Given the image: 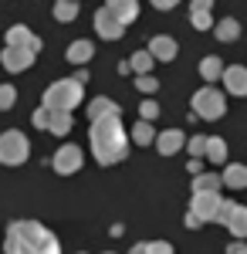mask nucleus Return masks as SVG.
<instances>
[{
	"instance_id": "nucleus-1",
	"label": "nucleus",
	"mask_w": 247,
	"mask_h": 254,
	"mask_svg": "<svg viewBox=\"0 0 247 254\" xmlns=\"http://www.w3.org/2000/svg\"><path fill=\"white\" fill-rule=\"evenodd\" d=\"M3 254H61V244L38 220H14L3 237Z\"/></svg>"
},
{
	"instance_id": "nucleus-2",
	"label": "nucleus",
	"mask_w": 247,
	"mask_h": 254,
	"mask_svg": "<svg viewBox=\"0 0 247 254\" xmlns=\"http://www.w3.org/2000/svg\"><path fill=\"white\" fill-rule=\"evenodd\" d=\"M88 142H92V153L102 166H112V163H122L129 156V139H125V129L119 116H102L92 119V132H88Z\"/></svg>"
},
{
	"instance_id": "nucleus-3",
	"label": "nucleus",
	"mask_w": 247,
	"mask_h": 254,
	"mask_svg": "<svg viewBox=\"0 0 247 254\" xmlns=\"http://www.w3.org/2000/svg\"><path fill=\"white\" fill-rule=\"evenodd\" d=\"M81 95H85V85L75 78H61L55 85H48L44 92V109L48 112H71L81 105Z\"/></svg>"
},
{
	"instance_id": "nucleus-4",
	"label": "nucleus",
	"mask_w": 247,
	"mask_h": 254,
	"mask_svg": "<svg viewBox=\"0 0 247 254\" xmlns=\"http://www.w3.org/2000/svg\"><path fill=\"white\" fill-rule=\"evenodd\" d=\"M224 112H227V98H224V92H217L213 85L200 88L193 95V116L200 119V122H217Z\"/></svg>"
},
{
	"instance_id": "nucleus-5",
	"label": "nucleus",
	"mask_w": 247,
	"mask_h": 254,
	"mask_svg": "<svg viewBox=\"0 0 247 254\" xmlns=\"http://www.w3.org/2000/svg\"><path fill=\"white\" fill-rule=\"evenodd\" d=\"M27 156H31V142L20 129L0 132V163L3 166H20V163H27Z\"/></svg>"
},
{
	"instance_id": "nucleus-6",
	"label": "nucleus",
	"mask_w": 247,
	"mask_h": 254,
	"mask_svg": "<svg viewBox=\"0 0 247 254\" xmlns=\"http://www.w3.org/2000/svg\"><path fill=\"white\" fill-rule=\"evenodd\" d=\"M217 224H224V227H227V231L237 237V241H244V237H247V207L234 203V200H224Z\"/></svg>"
},
{
	"instance_id": "nucleus-7",
	"label": "nucleus",
	"mask_w": 247,
	"mask_h": 254,
	"mask_svg": "<svg viewBox=\"0 0 247 254\" xmlns=\"http://www.w3.org/2000/svg\"><path fill=\"white\" fill-rule=\"evenodd\" d=\"M81 163H85V153H81V146H75V142H68V146H61L55 153V159H51V166H55V173L61 176H71L81 170Z\"/></svg>"
},
{
	"instance_id": "nucleus-8",
	"label": "nucleus",
	"mask_w": 247,
	"mask_h": 254,
	"mask_svg": "<svg viewBox=\"0 0 247 254\" xmlns=\"http://www.w3.org/2000/svg\"><path fill=\"white\" fill-rule=\"evenodd\" d=\"M220 207H224V196L220 193H193V200H190V214H196L203 224L217 220Z\"/></svg>"
},
{
	"instance_id": "nucleus-9",
	"label": "nucleus",
	"mask_w": 247,
	"mask_h": 254,
	"mask_svg": "<svg viewBox=\"0 0 247 254\" xmlns=\"http://www.w3.org/2000/svg\"><path fill=\"white\" fill-rule=\"evenodd\" d=\"M95 31H98V38H105V41H119L122 31H125V24L115 17L109 7H98L95 10Z\"/></svg>"
},
{
	"instance_id": "nucleus-10",
	"label": "nucleus",
	"mask_w": 247,
	"mask_h": 254,
	"mask_svg": "<svg viewBox=\"0 0 247 254\" xmlns=\"http://www.w3.org/2000/svg\"><path fill=\"white\" fill-rule=\"evenodd\" d=\"M7 48H27V51H41V38L27 27V24H14L10 31H7Z\"/></svg>"
},
{
	"instance_id": "nucleus-11",
	"label": "nucleus",
	"mask_w": 247,
	"mask_h": 254,
	"mask_svg": "<svg viewBox=\"0 0 247 254\" xmlns=\"http://www.w3.org/2000/svg\"><path fill=\"white\" fill-rule=\"evenodd\" d=\"M34 51H27V48H3V55H0V64L7 68V71H24V68H31L34 64Z\"/></svg>"
},
{
	"instance_id": "nucleus-12",
	"label": "nucleus",
	"mask_w": 247,
	"mask_h": 254,
	"mask_svg": "<svg viewBox=\"0 0 247 254\" xmlns=\"http://www.w3.org/2000/svg\"><path fill=\"white\" fill-rule=\"evenodd\" d=\"M149 55H152V61H173L176 55H180V44L170 38V34H156V38L149 41Z\"/></svg>"
},
{
	"instance_id": "nucleus-13",
	"label": "nucleus",
	"mask_w": 247,
	"mask_h": 254,
	"mask_svg": "<svg viewBox=\"0 0 247 254\" xmlns=\"http://www.w3.org/2000/svg\"><path fill=\"white\" fill-rule=\"evenodd\" d=\"M224 88H227L230 95H247V68L244 64H230L224 68Z\"/></svg>"
},
{
	"instance_id": "nucleus-14",
	"label": "nucleus",
	"mask_w": 247,
	"mask_h": 254,
	"mask_svg": "<svg viewBox=\"0 0 247 254\" xmlns=\"http://www.w3.org/2000/svg\"><path fill=\"white\" fill-rule=\"evenodd\" d=\"M186 146V136H183V129H166V132H159L156 136V149L163 153V156H173V153H180Z\"/></svg>"
},
{
	"instance_id": "nucleus-15",
	"label": "nucleus",
	"mask_w": 247,
	"mask_h": 254,
	"mask_svg": "<svg viewBox=\"0 0 247 254\" xmlns=\"http://www.w3.org/2000/svg\"><path fill=\"white\" fill-rule=\"evenodd\" d=\"M102 7H109L122 24H132V20L139 17V0H105Z\"/></svg>"
},
{
	"instance_id": "nucleus-16",
	"label": "nucleus",
	"mask_w": 247,
	"mask_h": 254,
	"mask_svg": "<svg viewBox=\"0 0 247 254\" xmlns=\"http://www.w3.org/2000/svg\"><path fill=\"white\" fill-rule=\"evenodd\" d=\"M92 55H95V44H92V41L78 38V41L68 44V61H71V64H88Z\"/></svg>"
},
{
	"instance_id": "nucleus-17",
	"label": "nucleus",
	"mask_w": 247,
	"mask_h": 254,
	"mask_svg": "<svg viewBox=\"0 0 247 254\" xmlns=\"http://www.w3.org/2000/svg\"><path fill=\"white\" fill-rule=\"evenodd\" d=\"M224 187H230V190H244L247 187V166L244 163H227V170H224Z\"/></svg>"
},
{
	"instance_id": "nucleus-18",
	"label": "nucleus",
	"mask_w": 247,
	"mask_h": 254,
	"mask_svg": "<svg viewBox=\"0 0 247 254\" xmlns=\"http://www.w3.org/2000/svg\"><path fill=\"white\" fill-rule=\"evenodd\" d=\"M220 187H224V176H220V173L193 176V193H220Z\"/></svg>"
},
{
	"instance_id": "nucleus-19",
	"label": "nucleus",
	"mask_w": 247,
	"mask_h": 254,
	"mask_svg": "<svg viewBox=\"0 0 247 254\" xmlns=\"http://www.w3.org/2000/svg\"><path fill=\"white\" fill-rule=\"evenodd\" d=\"M122 109H119V102L112 98H92L88 102V119H102V116H119Z\"/></svg>"
},
{
	"instance_id": "nucleus-20",
	"label": "nucleus",
	"mask_w": 247,
	"mask_h": 254,
	"mask_svg": "<svg viewBox=\"0 0 247 254\" xmlns=\"http://www.w3.org/2000/svg\"><path fill=\"white\" fill-rule=\"evenodd\" d=\"M207 159L213 166H224L227 163V142L220 136H207Z\"/></svg>"
},
{
	"instance_id": "nucleus-21",
	"label": "nucleus",
	"mask_w": 247,
	"mask_h": 254,
	"mask_svg": "<svg viewBox=\"0 0 247 254\" xmlns=\"http://www.w3.org/2000/svg\"><path fill=\"white\" fill-rule=\"evenodd\" d=\"M71 126H75V119H71V112H51V122H48V132H55V136H68V132H71Z\"/></svg>"
},
{
	"instance_id": "nucleus-22",
	"label": "nucleus",
	"mask_w": 247,
	"mask_h": 254,
	"mask_svg": "<svg viewBox=\"0 0 247 254\" xmlns=\"http://www.w3.org/2000/svg\"><path fill=\"white\" fill-rule=\"evenodd\" d=\"M200 75H203V78H207L210 85H213L217 78H224V61L217 58V55H210V58H203V61H200Z\"/></svg>"
},
{
	"instance_id": "nucleus-23",
	"label": "nucleus",
	"mask_w": 247,
	"mask_h": 254,
	"mask_svg": "<svg viewBox=\"0 0 247 254\" xmlns=\"http://www.w3.org/2000/svg\"><path fill=\"white\" fill-rule=\"evenodd\" d=\"M132 142L135 146H149V142H156V129H152V122H135L132 126Z\"/></svg>"
},
{
	"instance_id": "nucleus-24",
	"label": "nucleus",
	"mask_w": 247,
	"mask_h": 254,
	"mask_svg": "<svg viewBox=\"0 0 247 254\" xmlns=\"http://www.w3.org/2000/svg\"><path fill=\"white\" fill-rule=\"evenodd\" d=\"M129 254H173V244L170 241H142Z\"/></svg>"
},
{
	"instance_id": "nucleus-25",
	"label": "nucleus",
	"mask_w": 247,
	"mask_h": 254,
	"mask_svg": "<svg viewBox=\"0 0 247 254\" xmlns=\"http://www.w3.org/2000/svg\"><path fill=\"white\" fill-rule=\"evenodd\" d=\"M75 17H78V3H75V0H58V3H55V20L71 24Z\"/></svg>"
},
{
	"instance_id": "nucleus-26",
	"label": "nucleus",
	"mask_w": 247,
	"mask_h": 254,
	"mask_svg": "<svg viewBox=\"0 0 247 254\" xmlns=\"http://www.w3.org/2000/svg\"><path fill=\"white\" fill-rule=\"evenodd\" d=\"M217 38L220 41H237L241 38V24H237L234 17H224L220 24H217Z\"/></svg>"
},
{
	"instance_id": "nucleus-27",
	"label": "nucleus",
	"mask_w": 247,
	"mask_h": 254,
	"mask_svg": "<svg viewBox=\"0 0 247 254\" xmlns=\"http://www.w3.org/2000/svg\"><path fill=\"white\" fill-rule=\"evenodd\" d=\"M190 24L196 27V31H210V27H213V14H210L207 7H193L190 10Z\"/></svg>"
},
{
	"instance_id": "nucleus-28",
	"label": "nucleus",
	"mask_w": 247,
	"mask_h": 254,
	"mask_svg": "<svg viewBox=\"0 0 247 254\" xmlns=\"http://www.w3.org/2000/svg\"><path fill=\"white\" fill-rule=\"evenodd\" d=\"M129 68H132L135 75H149L152 71V55L149 51H135L132 58H129Z\"/></svg>"
},
{
	"instance_id": "nucleus-29",
	"label": "nucleus",
	"mask_w": 247,
	"mask_h": 254,
	"mask_svg": "<svg viewBox=\"0 0 247 254\" xmlns=\"http://www.w3.org/2000/svg\"><path fill=\"white\" fill-rule=\"evenodd\" d=\"M14 102H17V88L14 85H0V109L7 112V109H14Z\"/></svg>"
},
{
	"instance_id": "nucleus-30",
	"label": "nucleus",
	"mask_w": 247,
	"mask_h": 254,
	"mask_svg": "<svg viewBox=\"0 0 247 254\" xmlns=\"http://www.w3.org/2000/svg\"><path fill=\"white\" fill-rule=\"evenodd\" d=\"M139 116H142V122H152V119L159 116V102H156V98H146V102L139 105Z\"/></svg>"
},
{
	"instance_id": "nucleus-31",
	"label": "nucleus",
	"mask_w": 247,
	"mask_h": 254,
	"mask_svg": "<svg viewBox=\"0 0 247 254\" xmlns=\"http://www.w3.org/2000/svg\"><path fill=\"white\" fill-rule=\"evenodd\" d=\"M159 88V81L152 78V75H135V92H146V95H152Z\"/></svg>"
},
{
	"instance_id": "nucleus-32",
	"label": "nucleus",
	"mask_w": 247,
	"mask_h": 254,
	"mask_svg": "<svg viewBox=\"0 0 247 254\" xmlns=\"http://www.w3.org/2000/svg\"><path fill=\"white\" fill-rule=\"evenodd\" d=\"M190 156L193 159L207 156V136H190Z\"/></svg>"
},
{
	"instance_id": "nucleus-33",
	"label": "nucleus",
	"mask_w": 247,
	"mask_h": 254,
	"mask_svg": "<svg viewBox=\"0 0 247 254\" xmlns=\"http://www.w3.org/2000/svg\"><path fill=\"white\" fill-rule=\"evenodd\" d=\"M31 122H34V126H38V129H48V122H51V112H48V109H44V105H41L38 112H34V116H31Z\"/></svg>"
},
{
	"instance_id": "nucleus-34",
	"label": "nucleus",
	"mask_w": 247,
	"mask_h": 254,
	"mask_svg": "<svg viewBox=\"0 0 247 254\" xmlns=\"http://www.w3.org/2000/svg\"><path fill=\"white\" fill-rule=\"evenodd\" d=\"M183 224H186L190 231H200V224H203V220H200L196 214H190V210H186V217H183Z\"/></svg>"
},
{
	"instance_id": "nucleus-35",
	"label": "nucleus",
	"mask_w": 247,
	"mask_h": 254,
	"mask_svg": "<svg viewBox=\"0 0 247 254\" xmlns=\"http://www.w3.org/2000/svg\"><path fill=\"white\" fill-rule=\"evenodd\" d=\"M180 0H152V7H159V10H173Z\"/></svg>"
},
{
	"instance_id": "nucleus-36",
	"label": "nucleus",
	"mask_w": 247,
	"mask_h": 254,
	"mask_svg": "<svg viewBox=\"0 0 247 254\" xmlns=\"http://www.w3.org/2000/svg\"><path fill=\"white\" fill-rule=\"evenodd\" d=\"M227 254H247V244L244 241H234V244L227 248Z\"/></svg>"
},
{
	"instance_id": "nucleus-37",
	"label": "nucleus",
	"mask_w": 247,
	"mask_h": 254,
	"mask_svg": "<svg viewBox=\"0 0 247 254\" xmlns=\"http://www.w3.org/2000/svg\"><path fill=\"white\" fill-rule=\"evenodd\" d=\"M210 3H213V0H190V10H193V7H207V10H210Z\"/></svg>"
},
{
	"instance_id": "nucleus-38",
	"label": "nucleus",
	"mask_w": 247,
	"mask_h": 254,
	"mask_svg": "<svg viewBox=\"0 0 247 254\" xmlns=\"http://www.w3.org/2000/svg\"><path fill=\"white\" fill-rule=\"evenodd\" d=\"M78 254H81V251H78Z\"/></svg>"
},
{
	"instance_id": "nucleus-39",
	"label": "nucleus",
	"mask_w": 247,
	"mask_h": 254,
	"mask_svg": "<svg viewBox=\"0 0 247 254\" xmlns=\"http://www.w3.org/2000/svg\"><path fill=\"white\" fill-rule=\"evenodd\" d=\"M109 254H112V251H109Z\"/></svg>"
}]
</instances>
